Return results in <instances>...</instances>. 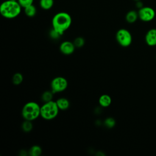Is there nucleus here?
Segmentation results:
<instances>
[{
    "label": "nucleus",
    "instance_id": "f257e3e1",
    "mask_svg": "<svg viewBox=\"0 0 156 156\" xmlns=\"http://www.w3.org/2000/svg\"><path fill=\"white\" fill-rule=\"evenodd\" d=\"M51 23L52 29L62 35L70 27L72 23V18L68 13L60 12L52 17Z\"/></svg>",
    "mask_w": 156,
    "mask_h": 156
},
{
    "label": "nucleus",
    "instance_id": "f03ea898",
    "mask_svg": "<svg viewBox=\"0 0 156 156\" xmlns=\"http://www.w3.org/2000/svg\"><path fill=\"white\" fill-rule=\"evenodd\" d=\"M22 8L18 1L6 0L0 5V13L5 18L13 19L21 13Z\"/></svg>",
    "mask_w": 156,
    "mask_h": 156
},
{
    "label": "nucleus",
    "instance_id": "7ed1b4c3",
    "mask_svg": "<svg viewBox=\"0 0 156 156\" xmlns=\"http://www.w3.org/2000/svg\"><path fill=\"white\" fill-rule=\"evenodd\" d=\"M41 106L36 102L26 103L21 110V116L24 120L34 121L40 116Z\"/></svg>",
    "mask_w": 156,
    "mask_h": 156
},
{
    "label": "nucleus",
    "instance_id": "20e7f679",
    "mask_svg": "<svg viewBox=\"0 0 156 156\" xmlns=\"http://www.w3.org/2000/svg\"><path fill=\"white\" fill-rule=\"evenodd\" d=\"M59 110L55 101L52 100L44 102L41 106L40 117L47 121L54 119L57 116Z\"/></svg>",
    "mask_w": 156,
    "mask_h": 156
},
{
    "label": "nucleus",
    "instance_id": "39448f33",
    "mask_svg": "<svg viewBox=\"0 0 156 156\" xmlns=\"http://www.w3.org/2000/svg\"><path fill=\"white\" fill-rule=\"evenodd\" d=\"M115 38L118 43L122 47H128L132 42V34L126 29H119L116 33Z\"/></svg>",
    "mask_w": 156,
    "mask_h": 156
},
{
    "label": "nucleus",
    "instance_id": "423d86ee",
    "mask_svg": "<svg viewBox=\"0 0 156 156\" xmlns=\"http://www.w3.org/2000/svg\"><path fill=\"white\" fill-rule=\"evenodd\" d=\"M68 82L66 78L62 76L54 77L51 82V90L54 93L64 91L68 87Z\"/></svg>",
    "mask_w": 156,
    "mask_h": 156
},
{
    "label": "nucleus",
    "instance_id": "0eeeda50",
    "mask_svg": "<svg viewBox=\"0 0 156 156\" xmlns=\"http://www.w3.org/2000/svg\"><path fill=\"white\" fill-rule=\"evenodd\" d=\"M138 13L139 18L141 21L144 22L152 21L155 16V10L150 7L143 6V7L139 9Z\"/></svg>",
    "mask_w": 156,
    "mask_h": 156
},
{
    "label": "nucleus",
    "instance_id": "6e6552de",
    "mask_svg": "<svg viewBox=\"0 0 156 156\" xmlns=\"http://www.w3.org/2000/svg\"><path fill=\"white\" fill-rule=\"evenodd\" d=\"M76 48L73 42L67 40L62 42L59 46L60 51L63 54L66 55H69L73 54Z\"/></svg>",
    "mask_w": 156,
    "mask_h": 156
},
{
    "label": "nucleus",
    "instance_id": "1a4fd4ad",
    "mask_svg": "<svg viewBox=\"0 0 156 156\" xmlns=\"http://www.w3.org/2000/svg\"><path fill=\"white\" fill-rule=\"evenodd\" d=\"M145 41L148 46L156 45V29H151L147 31L145 36Z\"/></svg>",
    "mask_w": 156,
    "mask_h": 156
},
{
    "label": "nucleus",
    "instance_id": "9d476101",
    "mask_svg": "<svg viewBox=\"0 0 156 156\" xmlns=\"http://www.w3.org/2000/svg\"><path fill=\"white\" fill-rule=\"evenodd\" d=\"M98 102L101 107L106 108L111 105L112 100L110 96L107 94H104L99 97Z\"/></svg>",
    "mask_w": 156,
    "mask_h": 156
},
{
    "label": "nucleus",
    "instance_id": "9b49d317",
    "mask_svg": "<svg viewBox=\"0 0 156 156\" xmlns=\"http://www.w3.org/2000/svg\"><path fill=\"white\" fill-rule=\"evenodd\" d=\"M55 102L60 110H66L70 106L69 101L64 97H61L57 99Z\"/></svg>",
    "mask_w": 156,
    "mask_h": 156
},
{
    "label": "nucleus",
    "instance_id": "f8f14e48",
    "mask_svg": "<svg viewBox=\"0 0 156 156\" xmlns=\"http://www.w3.org/2000/svg\"><path fill=\"white\" fill-rule=\"evenodd\" d=\"M126 20L129 23H135L138 17V13L135 10H130L126 15Z\"/></svg>",
    "mask_w": 156,
    "mask_h": 156
},
{
    "label": "nucleus",
    "instance_id": "ddd939ff",
    "mask_svg": "<svg viewBox=\"0 0 156 156\" xmlns=\"http://www.w3.org/2000/svg\"><path fill=\"white\" fill-rule=\"evenodd\" d=\"M30 156H40L42 152V149L39 145L32 146L28 151Z\"/></svg>",
    "mask_w": 156,
    "mask_h": 156
},
{
    "label": "nucleus",
    "instance_id": "4468645a",
    "mask_svg": "<svg viewBox=\"0 0 156 156\" xmlns=\"http://www.w3.org/2000/svg\"><path fill=\"white\" fill-rule=\"evenodd\" d=\"M54 4V0H40V6L44 10L51 9L53 7Z\"/></svg>",
    "mask_w": 156,
    "mask_h": 156
},
{
    "label": "nucleus",
    "instance_id": "2eb2a0df",
    "mask_svg": "<svg viewBox=\"0 0 156 156\" xmlns=\"http://www.w3.org/2000/svg\"><path fill=\"white\" fill-rule=\"evenodd\" d=\"M24 13L28 17H30V18L34 17L37 14V8L33 4L24 8Z\"/></svg>",
    "mask_w": 156,
    "mask_h": 156
},
{
    "label": "nucleus",
    "instance_id": "dca6fc26",
    "mask_svg": "<svg viewBox=\"0 0 156 156\" xmlns=\"http://www.w3.org/2000/svg\"><path fill=\"white\" fill-rule=\"evenodd\" d=\"M12 81L13 85H20L23 81V76L20 73H15L12 78Z\"/></svg>",
    "mask_w": 156,
    "mask_h": 156
},
{
    "label": "nucleus",
    "instance_id": "f3484780",
    "mask_svg": "<svg viewBox=\"0 0 156 156\" xmlns=\"http://www.w3.org/2000/svg\"><path fill=\"white\" fill-rule=\"evenodd\" d=\"M21 129L24 132H30L33 129L32 121L29 120H24L21 124Z\"/></svg>",
    "mask_w": 156,
    "mask_h": 156
},
{
    "label": "nucleus",
    "instance_id": "a211bd4d",
    "mask_svg": "<svg viewBox=\"0 0 156 156\" xmlns=\"http://www.w3.org/2000/svg\"><path fill=\"white\" fill-rule=\"evenodd\" d=\"M54 94V93L52 92V91L51 90L44 91L41 95L42 101H43L44 102H46L52 101V98H53Z\"/></svg>",
    "mask_w": 156,
    "mask_h": 156
},
{
    "label": "nucleus",
    "instance_id": "6ab92c4d",
    "mask_svg": "<svg viewBox=\"0 0 156 156\" xmlns=\"http://www.w3.org/2000/svg\"><path fill=\"white\" fill-rule=\"evenodd\" d=\"M104 124L105 125V127H107L108 129H112L113 128L115 124H116V121L115 120V119L112 117H108L107 118H106L104 120Z\"/></svg>",
    "mask_w": 156,
    "mask_h": 156
},
{
    "label": "nucleus",
    "instance_id": "aec40b11",
    "mask_svg": "<svg viewBox=\"0 0 156 156\" xmlns=\"http://www.w3.org/2000/svg\"><path fill=\"white\" fill-rule=\"evenodd\" d=\"M73 43L76 46V48H82L84 44H85V39L82 37H76Z\"/></svg>",
    "mask_w": 156,
    "mask_h": 156
},
{
    "label": "nucleus",
    "instance_id": "412c9836",
    "mask_svg": "<svg viewBox=\"0 0 156 156\" xmlns=\"http://www.w3.org/2000/svg\"><path fill=\"white\" fill-rule=\"evenodd\" d=\"M34 1V0H18V2L20 3L23 8H25L29 5L33 4Z\"/></svg>",
    "mask_w": 156,
    "mask_h": 156
},
{
    "label": "nucleus",
    "instance_id": "4be33fe9",
    "mask_svg": "<svg viewBox=\"0 0 156 156\" xmlns=\"http://www.w3.org/2000/svg\"><path fill=\"white\" fill-rule=\"evenodd\" d=\"M49 35H50L51 38H52V39H57V38H58L61 36L60 34H59L57 32H56L53 29H52V30L50 31Z\"/></svg>",
    "mask_w": 156,
    "mask_h": 156
},
{
    "label": "nucleus",
    "instance_id": "5701e85b",
    "mask_svg": "<svg viewBox=\"0 0 156 156\" xmlns=\"http://www.w3.org/2000/svg\"><path fill=\"white\" fill-rule=\"evenodd\" d=\"M136 6L137 8H138L139 9H141V7H143V3L142 2H141L140 1H136Z\"/></svg>",
    "mask_w": 156,
    "mask_h": 156
},
{
    "label": "nucleus",
    "instance_id": "b1692460",
    "mask_svg": "<svg viewBox=\"0 0 156 156\" xmlns=\"http://www.w3.org/2000/svg\"><path fill=\"white\" fill-rule=\"evenodd\" d=\"M134 1H141V0H134Z\"/></svg>",
    "mask_w": 156,
    "mask_h": 156
},
{
    "label": "nucleus",
    "instance_id": "393cba45",
    "mask_svg": "<svg viewBox=\"0 0 156 156\" xmlns=\"http://www.w3.org/2000/svg\"><path fill=\"white\" fill-rule=\"evenodd\" d=\"M12 1H18V0H12Z\"/></svg>",
    "mask_w": 156,
    "mask_h": 156
}]
</instances>
